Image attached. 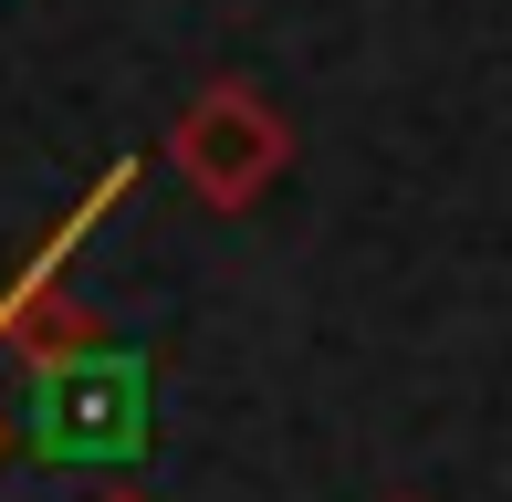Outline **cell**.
<instances>
[{"label":"cell","mask_w":512,"mask_h":502,"mask_svg":"<svg viewBox=\"0 0 512 502\" xmlns=\"http://www.w3.org/2000/svg\"><path fill=\"white\" fill-rule=\"evenodd\" d=\"M168 168L189 178L199 210H251V199L293 168V126H283V105H272L262 84L209 74L199 95L178 105V126H168Z\"/></svg>","instance_id":"cell-1"},{"label":"cell","mask_w":512,"mask_h":502,"mask_svg":"<svg viewBox=\"0 0 512 502\" xmlns=\"http://www.w3.org/2000/svg\"><path fill=\"white\" fill-rule=\"evenodd\" d=\"M95 502H157V492H136V482H115V492H95Z\"/></svg>","instance_id":"cell-2"},{"label":"cell","mask_w":512,"mask_h":502,"mask_svg":"<svg viewBox=\"0 0 512 502\" xmlns=\"http://www.w3.org/2000/svg\"><path fill=\"white\" fill-rule=\"evenodd\" d=\"M0 450H11V440H0Z\"/></svg>","instance_id":"cell-3"}]
</instances>
